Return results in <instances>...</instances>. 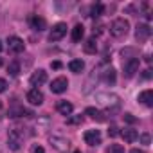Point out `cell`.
I'll return each instance as SVG.
<instances>
[{
    "instance_id": "6da1fadb",
    "label": "cell",
    "mask_w": 153,
    "mask_h": 153,
    "mask_svg": "<svg viewBox=\"0 0 153 153\" xmlns=\"http://www.w3.org/2000/svg\"><path fill=\"white\" fill-rule=\"evenodd\" d=\"M128 29H130L128 20H124V18H117V20H114L112 25H110V34H112L114 38H123V36L128 34Z\"/></svg>"
},
{
    "instance_id": "7a4b0ae2",
    "label": "cell",
    "mask_w": 153,
    "mask_h": 153,
    "mask_svg": "<svg viewBox=\"0 0 153 153\" xmlns=\"http://www.w3.org/2000/svg\"><path fill=\"white\" fill-rule=\"evenodd\" d=\"M96 99H97L101 105H106L108 108H110V106H112V108H117V106L121 105L119 96H115V94H108V92H99V94H96Z\"/></svg>"
},
{
    "instance_id": "3957f363",
    "label": "cell",
    "mask_w": 153,
    "mask_h": 153,
    "mask_svg": "<svg viewBox=\"0 0 153 153\" xmlns=\"http://www.w3.org/2000/svg\"><path fill=\"white\" fill-rule=\"evenodd\" d=\"M22 144H24L22 133H20L18 130H11V131H9V137H7V146H9V149L18 151V149L22 148Z\"/></svg>"
},
{
    "instance_id": "277c9868",
    "label": "cell",
    "mask_w": 153,
    "mask_h": 153,
    "mask_svg": "<svg viewBox=\"0 0 153 153\" xmlns=\"http://www.w3.org/2000/svg\"><path fill=\"white\" fill-rule=\"evenodd\" d=\"M65 34H67V24L59 22V24H56V25L51 29V33H49V40H51V42H59Z\"/></svg>"
},
{
    "instance_id": "5b68a950",
    "label": "cell",
    "mask_w": 153,
    "mask_h": 153,
    "mask_svg": "<svg viewBox=\"0 0 153 153\" xmlns=\"http://www.w3.org/2000/svg\"><path fill=\"white\" fill-rule=\"evenodd\" d=\"M7 49H9V52L18 54V52H22V51L25 49V43H24V40L18 38V36H9V38H7Z\"/></svg>"
},
{
    "instance_id": "8992f818",
    "label": "cell",
    "mask_w": 153,
    "mask_h": 153,
    "mask_svg": "<svg viewBox=\"0 0 153 153\" xmlns=\"http://www.w3.org/2000/svg\"><path fill=\"white\" fill-rule=\"evenodd\" d=\"M149 36H151V27H149L148 24H139V25H137V31H135L137 42L142 43V42H146Z\"/></svg>"
},
{
    "instance_id": "52a82bcc",
    "label": "cell",
    "mask_w": 153,
    "mask_h": 153,
    "mask_svg": "<svg viewBox=\"0 0 153 153\" xmlns=\"http://www.w3.org/2000/svg\"><path fill=\"white\" fill-rule=\"evenodd\" d=\"M139 65H140V59L139 58H130L124 63V74H126V78H131L135 72H139Z\"/></svg>"
},
{
    "instance_id": "ba28073f",
    "label": "cell",
    "mask_w": 153,
    "mask_h": 153,
    "mask_svg": "<svg viewBox=\"0 0 153 153\" xmlns=\"http://www.w3.org/2000/svg\"><path fill=\"white\" fill-rule=\"evenodd\" d=\"M67 87H68L67 78H56V79L51 83V90H52L54 94H63V92L67 90Z\"/></svg>"
},
{
    "instance_id": "9c48e42d",
    "label": "cell",
    "mask_w": 153,
    "mask_h": 153,
    "mask_svg": "<svg viewBox=\"0 0 153 153\" xmlns=\"http://www.w3.org/2000/svg\"><path fill=\"white\" fill-rule=\"evenodd\" d=\"M27 101H29L31 105H34V106H40V105L43 103V94H42V90L31 88V90L27 92Z\"/></svg>"
},
{
    "instance_id": "30bf717a",
    "label": "cell",
    "mask_w": 153,
    "mask_h": 153,
    "mask_svg": "<svg viewBox=\"0 0 153 153\" xmlns=\"http://www.w3.org/2000/svg\"><path fill=\"white\" fill-rule=\"evenodd\" d=\"M85 142L88 146L101 144V133H99V130H88V131H85Z\"/></svg>"
},
{
    "instance_id": "8fae6325",
    "label": "cell",
    "mask_w": 153,
    "mask_h": 153,
    "mask_svg": "<svg viewBox=\"0 0 153 153\" xmlns=\"http://www.w3.org/2000/svg\"><path fill=\"white\" fill-rule=\"evenodd\" d=\"M49 140H51V144H52L59 153H65V151L68 149V146H70V142H68L67 139H63V137H51Z\"/></svg>"
},
{
    "instance_id": "7c38bea8",
    "label": "cell",
    "mask_w": 153,
    "mask_h": 153,
    "mask_svg": "<svg viewBox=\"0 0 153 153\" xmlns=\"http://www.w3.org/2000/svg\"><path fill=\"white\" fill-rule=\"evenodd\" d=\"M29 81H31V85H33V87H40V85H43V83L47 81V72H45V70H42V68H40V70H36V72L31 76V79H29Z\"/></svg>"
},
{
    "instance_id": "4fadbf2b",
    "label": "cell",
    "mask_w": 153,
    "mask_h": 153,
    "mask_svg": "<svg viewBox=\"0 0 153 153\" xmlns=\"http://www.w3.org/2000/svg\"><path fill=\"white\" fill-rule=\"evenodd\" d=\"M29 24H31V27L34 29V31H45V27H47V22H45V18H42V16H31L29 18Z\"/></svg>"
},
{
    "instance_id": "5bb4252c",
    "label": "cell",
    "mask_w": 153,
    "mask_h": 153,
    "mask_svg": "<svg viewBox=\"0 0 153 153\" xmlns=\"http://www.w3.org/2000/svg\"><path fill=\"white\" fill-rule=\"evenodd\" d=\"M83 51H85L87 54H96V52H97V40H96V36L88 38V40L83 43Z\"/></svg>"
},
{
    "instance_id": "9a60e30c",
    "label": "cell",
    "mask_w": 153,
    "mask_h": 153,
    "mask_svg": "<svg viewBox=\"0 0 153 153\" xmlns=\"http://www.w3.org/2000/svg\"><path fill=\"white\" fill-rule=\"evenodd\" d=\"M56 110H58L61 115H70L72 110H74V106H72V103H68V101H58Z\"/></svg>"
},
{
    "instance_id": "2e32d148",
    "label": "cell",
    "mask_w": 153,
    "mask_h": 153,
    "mask_svg": "<svg viewBox=\"0 0 153 153\" xmlns=\"http://www.w3.org/2000/svg\"><path fill=\"white\" fill-rule=\"evenodd\" d=\"M139 101L146 106H153V90H144L139 94Z\"/></svg>"
},
{
    "instance_id": "e0dca14e",
    "label": "cell",
    "mask_w": 153,
    "mask_h": 153,
    "mask_svg": "<svg viewBox=\"0 0 153 153\" xmlns=\"http://www.w3.org/2000/svg\"><path fill=\"white\" fill-rule=\"evenodd\" d=\"M85 115H90V119H94V121H105V119H106L105 114L99 112V110L94 108V106H88V108L85 110Z\"/></svg>"
},
{
    "instance_id": "ac0fdd59",
    "label": "cell",
    "mask_w": 153,
    "mask_h": 153,
    "mask_svg": "<svg viewBox=\"0 0 153 153\" xmlns=\"http://www.w3.org/2000/svg\"><path fill=\"white\" fill-rule=\"evenodd\" d=\"M121 135H123V139H124L126 142H135V140L139 139V133H137V130H131V128H126V130H123V131H121Z\"/></svg>"
},
{
    "instance_id": "d6986e66",
    "label": "cell",
    "mask_w": 153,
    "mask_h": 153,
    "mask_svg": "<svg viewBox=\"0 0 153 153\" xmlns=\"http://www.w3.org/2000/svg\"><path fill=\"white\" fill-rule=\"evenodd\" d=\"M83 36H85V27H83L81 24H78V25L72 29V40H74V42H81Z\"/></svg>"
},
{
    "instance_id": "ffe728a7",
    "label": "cell",
    "mask_w": 153,
    "mask_h": 153,
    "mask_svg": "<svg viewBox=\"0 0 153 153\" xmlns=\"http://www.w3.org/2000/svg\"><path fill=\"white\" fill-rule=\"evenodd\" d=\"M68 68H70L72 72H76V74H79V72H83V68H85V61H81V59H72V61L68 63Z\"/></svg>"
},
{
    "instance_id": "44dd1931",
    "label": "cell",
    "mask_w": 153,
    "mask_h": 153,
    "mask_svg": "<svg viewBox=\"0 0 153 153\" xmlns=\"http://www.w3.org/2000/svg\"><path fill=\"white\" fill-rule=\"evenodd\" d=\"M103 81H105L106 85H114V83H115V70H114V68H106V70L103 72Z\"/></svg>"
},
{
    "instance_id": "7402d4cb",
    "label": "cell",
    "mask_w": 153,
    "mask_h": 153,
    "mask_svg": "<svg viewBox=\"0 0 153 153\" xmlns=\"http://www.w3.org/2000/svg\"><path fill=\"white\" fill-rule=\"evenodd\" d=\"M20 115H33V112H27L24 106H15V108H11L9 110V117H20Z\"/></svg>"
},
{
    "instance_id": "603a6c76",
    "label": "cell",
    "mask_w": 153,
    "mask_h": 153,
    "mask_svg": "<svg viewBox=\"0 0 153 153\" xmlns=\"http://www.w3.org/2000/svg\"><path fill=\"white\" fill-rule=\"evenodd\" d=\"M103 11H105V6L97 2V4H94V6L90 7V16H92V18H99V16L103 15Z\"/></svg>"
},
{
    "instance_id": "cb8c5ba5",
    "label": "cell",
    "mask_w": 153,
    "mask_h": 153,
    "mask_svg": "<svg viewBox=\"0 0 153 153\" xmlns=\"http://www.w3.org/2000/svg\"><path fill=\"white\" fill-rule=\"evenodd\" d=\"M7 72H9L11 76H18V74H20V63H18V61H11V63L7 65Z\"/></svg>"
},
{
    "instance_id": "d4e9b609",
    "label": "cell",
    "mask_w": 153,
    "mask_h": 153,
    "mask_svg": "<svg viewBox=\"0 0 153 153\" xmlns=\"http://www.w3.org/2000/svg\"><path fill=\"white\" fill-rule=\"evenodd\" d=\"M83 121H85V117H83V115H72V117H68V119H67V124L78 126V124H81Z\"/></svg>"
},
{
    "instance_id": "484cf974",
    "label": "cell",
    "mask_w": 153,
    "mask_h": 153,
    "mask_svg": "<svg viewBox=\"0 0 153 153\" xmlns=\"http://www.w3.org/2000/svg\"><path fill=\"white\" fill-rule=\"evenodd\" d=\"M108 153H124V148L121 144H112L108 148Z\"/></svg>"
},
{
    "instance_id": "4316f807",
    "label": "cell",
    "mask_w": 153,
    "mask_h": 153,
    "mask_svg": "<svg viewBox=\"0 0 153 153\" xmlns=\"http://www.w3.org/2000/svg\"><path fill=\"white\" fill-rule=\"evenodd\" d=\"M124 121H126V123H130V124H135V123H137V119H135L131 114H124Z\"/></svg>"
},
{
    "instance_id": "83f0119b",
    "label": "cell",
    "mask_w": 153,
    "mask_h": 153,
    "mask_svg": "<svg viewBox=\"0 0 153 153\" xmlns=\"http://www.w3.org/2000/svg\"><path fill=\"white\" fill-rule=\"evenodd\" d=\"M117 130H119V128H117L115 124H112V126H110V130H108V135H110V137H115V135H119V131H117Z\"/></svg>"
},
{
    "instance_id": "f1b7e54d",
    "label": "cell",
    "mask_w": 153,
    "mask_h": 153,
    "mask_svg": "<svg viewBox=\"0 0 153 153\" xmlns=\"http://www.w3.org/2000/svg\"><path fill=\"white\" fill-rule=\"evenodd\" d=\"M149 140H151V137H149L148 133H142V135H140V142H142V144H149Z\"/></svg>"
},
{
    "instance_id": "f546056e",
    "label": "cell",
    "mask_w": 153,
    "mask_h": 153,
    "mask_svg": "<svg viewBox=\"0 0 153 153\" xmlns=\"http://www.w3.org/2000/svg\"><path fill=\"white\" fill-rule=\"evenodd\" d=\"M6 88H7V81L0 78V94H2V92H6Z\"/></svg>"
},
{
    "instance_id": "4dcf8cb0",
    "label": "cell",
    "mask_w": 153,
    "mask_h": 153,
    "mask_svg": "<svg viewBox=\"0 0 153 153\" xmlns=\"http://www.w3.org/2000/svg\"><path fill=\"white\" fill-rule=\"evenodd\" d=\"M33 153H43V148L42 146H34L33 148Z\"/></svg>"
},
{
    "instance_id": "1f68e13d",
    "label": "cell",
    "mask_w": 153,
    "mask_h": 153,
    "mask_svg": "<svg viewBox=\"0 0 153 153\" xmlns=\"http://www.w3.org/2000/svg\"><path fill=\"white\" fill-rule=\"evenodd\" d=\"M142 76H144L146 79H149V78H151V70H149V68H148V70H144V74H142Z\"/></svg>"
},
{
    "instance_id": "d6a6232c",
    "label": "cell",
    "mask_w": 153,
    "mask_h": 153,
    "mask_svg": "<svg viewBox=\"0 0 153 153\" xmlns=\"http://www.w3.org/2000/svg\"><path fill=\"white\" fill-rule=\"evenodd\" d=\"M51 67H52V68H61V63H59V61H52Z\"/></svg>"
},
{
    "instance_id": "836d02e7",
    "label": "cell",
    "mask_w": 153,
    "mask_h": 153,
    "mask_svg": "<svg viewBox=\"0 0 153 153\" xmlns=\"http://www.w3.org/2000/svg\"><path fill=\"white\" fill-rule=\"evenodd\" d=\"M130 153H146V151H144V149H137V148H133Z\"/></svg>"
},
{
    "instance_id": "e575fe53",
    "label": "cell",
    "mask_w": 153,
    "mask_h": 153,
    "mask_svg": "<svg viewBox=\"0 0 153 153\" xmlns=\"http://www.w3.org/2000/svg\"><path fill=\"white\" fill-rule=\"evenodd\" d=\"M2 49H4V45H2V42H0V51H2Z\"/></svg>"
},
{
    "instance_id": "d590c367",
    "label": "cell",
    "mask_w": 153,
    "mask_h": 153,
    "mask_svg": "<svg viewBox=\"0 0 153 153\" xmlns=\"http://www.w3.org/2000/svg\"><path fill=\"white\" fill-rule=\"evenodd\" d=\"M72 153H81V151H79V149H76V151H72Z\"/></svg>"
},
{
    "instance_id": "8d00e7d4",
    "label": "cell",
    "mask_w": 153,
    "mask_h": 153,
    "mask_svg": "<svg viewBox=\"0 0 153 153\" xmlns=\"http://www.w3.org/2000/svg\"><path fill=\"white\" fill-rule=\"evenodd\" d=\"M0 67H2V58H0Z\"/></svg>"
},
{
    "instance_id": "74e56055",
    "label": "cell",
    "mask_w": 153,
    "mask_h": 153,
    "mask_svg": "<svg viewBox=\"0 0 153 153\" xmlns=\"http://www.w3.org/2000/svg\"><path fill=\"white\" fill-rule=\"evenodd\" d=\"M0 108H2V101H0Z\"/></svg>"
}]
</instances>
